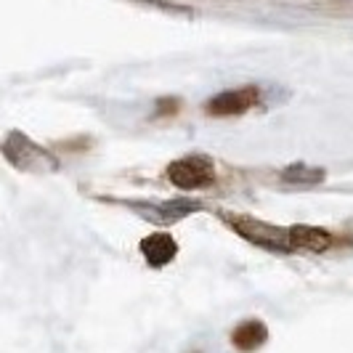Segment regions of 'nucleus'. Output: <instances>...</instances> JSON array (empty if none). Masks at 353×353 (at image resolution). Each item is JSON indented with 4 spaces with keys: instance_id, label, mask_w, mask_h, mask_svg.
<instances>
[{
    "instance_id": "4",
    "label": "nucleus",
    "mask_w": 353,
    "mask_h": 353,
    "mask_svg": "<svg viewBox=\"0 0 353 353\" xmlns=\"http://www.w3.org/2000/svg\"><path fill=\"white\" fill-rule=\"evenodd\" d=\"M287 242L290 250H311V252H324L332 248L335 236L330 231L319 229V226H292L287 231Z\"/></svg>"
},
{
    "instance_id": "6",
    "label": "nucleus",
    "mask_w": 353,
    "mask_h": 353,
    "mask_svg": "<svg viewBox=\"0 0 353 353\" xmlns=\"http://www.w3.org/2000/svg\"><path fill=\"white\" fill-rule=\"evenodd\" d=\"M265 340H268V330H265V324L255 321V319L242 321V324L234 330V335H231V343H234L239 351H245V353L261 348Z\"/></svg>"
},
{
    "instance_id": "1",
    "label": "nucleus",
    "mask_w": 353,
    "mask_h": 353,
    "mask_svg": "<svg viewBox=\"0 0 353 353\" xmlns=\"http://www.w3.org/2000/svg\"><path fill=\"white\" fill-rule=\"evenodd\" d=\"M3 152L8 154V159L17 165V168H24V170H32V173H51L59 168L56 157H51L43 146L32 143L30 139L14 133L8 141L3 143Z\"/></svg>"
},
{
    "instance_id": "7",
    "label": "nucleus",
    "mask_w": 353,
    "mask_h": 353,
    "mask_svg": "<svg viewBox=\"0 0 353 353\" xmlns=\"http://www.w3.org/2000/svg\"><path fill=\"white\" fill-rule=\"evenodd\" d=\"M279 178H282L284 186H290V189H314V186H319L324 181V170L303 165V162H295V165L284 168Z\"/></svg>"
},
{
    "instance_id": "3",
    "label": "nucleus",
    "mask_w": 353,
    "mask_h": 353,
    "mask_svg": "<svg viewBox=\"0 0 353 353\" xmlns=\"http://www.w3.org/2000/svg\"><path fill=\"white\" fill-rule=\"evenodd\" d=\"M255 101H258V90L255 88L226 90V93H218L215 99H210L208 112L215 117H234V114H245Z\"/></svg>"
},
{
    "instance_id": "2",
    "label": "nucleus",
    "mask_w": 353,
    "mask_h": 353,
    "mask_svg": "<svg viewBox=\"0 0 353 353\" xmlns=\"http://www.w3.org/2000/svg\"><path fill=\"white\" fill-rule=\"evenodd\" d=\"M168 178L170 183L183 189V192H194V189H205L212 186L215 181V168L208 157H183L170 162L168 168Z\"/></svg>"
},
{
    "instance_id": "5",
    "label": "nucleus",
    "mask_w": 353,
    "mask_h": 353,
    "mask_svg": "<svg viewBox=\"0 0 353 353\" xmlns=\"http://www.w3.org/2000/svg\"><path fill=\"white\" fill-rule=\"evenodd\" d=\"M141 252L146 258V263L154 265V268H162V265H168L176 258V242L168 234L157 231V234H149L141 242Z\"/></svg>"
}]
</instances>
